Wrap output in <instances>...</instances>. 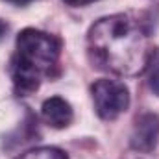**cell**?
Listing matches in <instances>:
<instances>
[{
  "label": "cell",
  "mask_w": 159,
  "mask_h": 159,
  "mask_svg": "<svg viewBox=\"0 0 159 159\" xmlns=\"http://www.w3.org/2000/svg\"><path fill=\"white\" fill-rule=\"evenodd\" d=\"M6 32H7V24H6V22H4L2 19H0V39H2L4 35H6Z\"/></svg>",
  "instance_id": "30bf717a"
},
{
  "label": "cell",
  "mask_w": 159,
  "mask_h": 159,
  "mask_svg": "<svg viewBox=\"0 0 159 159\" xmlns=\"http://www.w3.org/2000/svg\"><path fill=\"white\" fill-rule=\"evenodd\" d=\"M61 41L35 28H26L17 35L15 56L11 59V78L17 94L26 96L37 91L41 80L50 76L57 65Z\"/></svg>",
  "instance_id": "7a4b0ae2"
},
{
  "label": "cell",
  "mask_w": 159,
  "mask_h": 159,
  "mask_svg": "<svg viewBox=\"0 0 159 159\" xmlns=\"http://www.w3.org/2000/svg\"><path fill=\"white\" fill-rule=\"evenodd\" d=\"M93 61L115 74L133 76L146 69L150 56L148 35L143 22L128 13L100 19L89 30Z\"/></svg>",
  "instance_id": "6da1fadb"
},
{
  "label": "cell",
  "mask_w": 159,
  "mask_h": 159,
  "mask_svg": "<svg viewBox=\"0 0 159 159\" xmlns=\"http://www.w3.org/2000/svg\"><path fill=\"white\" fill-rule=\"evenodd\" d=\"M91 96L98 117L104 120H115L129 106V91L117 80H96L91 85Z\"/></svg>",
  "instance_id": "3957f363"
},
{
  "label": "cell",
  "mask_w": 159,
  "mask_h": 159,
  "mask_svg": "<svg viewBox=\"0 0 159 159\" xmlns=\"http://www.w3.org/2000/svg\"><path fill=\"white\" fill-rule=\"evenodd\" d=\"M65 4H70V6H85V4H91L94 0H63Z\"/></svg>",
  "instance_id": "ba28073f"
},
{
  "label": "cell",
  "mask_w": 159,
  "mask_h": 159,
  "mask_svg": "<svg viewBox=\"0 0 159 159\" xmlns=\"http://www.w3.org/2000/svg\"><path fill=\"white\" fill-rule=\"evenodd\" d=\"M41 115H43V119L48 126H52L56 129L67 128L74 119L72 106L61 96H52V98L44 100L43 107H41Z\"/></svg>",
  "instance_id": "5b68a950"
},
{
  "label": "cell",
  "mask_w": 159,
  "mask_h": 159,
  "mask_svg": "<svg viewBox=\"0 0 159 159\" xmlns=\"http://www.w3.org/2000/svg\"><path fill=\"white\" fill-rule=\"evenodd\" d=\"M6 2L15 4V6H26V4H30V2H34V0H6Z\"/></svg>",
  "instance_id": "9c48e42d"
},
{
  "label": "cell",
  "mask_w": 159,
  "mask_h": 159,
  "mask_svg": "<svg viewBox=\"0 0 159 159\" xmlns=\"http://www.w3.org/2000/svg\"><path fill=\"white\" fill-rule=\"evenodd\" d=\"M146 78H148V85L154 91V94L159 96V48L150 50L148 61H146Z\"/></svg>",
  "instance_id": "8992f818"
},
{
  "label": "cell",
  "mask_w": 159,
  "mask_h": 159,
  "mask_svg": "<svg viewBox=\"0 0 159 159\" xmlns=\"http://www.w3.org/2000/svg\"><path fill=\"white\" fill-rule=\"evenodd\" d=\"M20 159H69L67 154L59 148L54 146H41V148H34L30 152H26Z\"/></svg>",
  "instance_id": "52a82bcc"
},
{
  "label": "cell",
  "mask_w": 159,
  "mask_h": 159,
  "mask_svg": "<svg viewBox=\"0 0 159 159\" xmlns=\"http://www.w3.org/2000/svg\"><path fill=\"white\" fill-rule=\"evenodd\" d=\"M159 143V115L144 113L135 120L131 133V148L139 152H152Z\"/></svg>",
  "instance_id": "277c9868"
}]
</instances>
